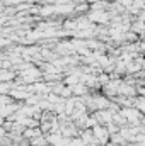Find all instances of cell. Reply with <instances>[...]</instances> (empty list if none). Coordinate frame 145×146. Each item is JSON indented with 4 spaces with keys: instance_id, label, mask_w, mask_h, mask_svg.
I'll return each mask as SVG.
<instances>
[{
    "instance_id": "cell-4",
    "label": "cell",
    "mask_w": 145,
    "mask_h": 146,
    "mask_svg": "<svg viewBox=\"0 0 145 146\" xmlns=\"http://www.w3.org/2000/svg\"><path fill=\"white\" fill-rule=\"evenodd\" d=\"M21 136H22L26 141H29V139H33V138H36V136H41V131H39V127H26Z\"/></svg>"
},
{
    "instance_id": "cell-5",
    "label": "cell",
    "mask_w": 145,
    "mask_h": 146,
    "mask_svg": "<svg viewBox=\"0 0 145 146\" xmlns=\"http://www.w3.org/2000/svg\"><path fill=\"white\" fill-rule=\"evenodd\" d=\"M79 138L82 139V143H84V145H96V143H94V138H92L91 129H82V131L79 133Z\"/></svg>"
},
{
    "instance_id": "cell-1",
    "label": "cell",
    "mask_w": 145,
    "mask_h": 146,
    "mask_svg": "<svg viewBox=\"0 0 145 146\" xmlns=\"http://www.w3.org/2000/svg\"><path fill=\"white\" fill-rule=\"evenodd\" d=\"M85 17L94 26H104L106 24V27H108L109 21H111V14H109L108 10H89Z\"/></svg>"
},
{
    "instance_id": "cell-8",
    "label": "cell",
    "mask_w": 145,
    "mask_h": 146,
    "mask_svg": "<svg viewBox=\"0 0 145 146\" xmlns=\"http://www.w3.org/2000/svg\"><path fill=\"white\" fill-rule=\"evenodd\" d=\"M123 146H140V145H137V143H125Z\"/></svg>"
},
{
    "instance_id": "cell-2",
    "label": "cell",
    "mask_w": 145,
    "mask_h": 146,
    "mask_svg": "<svg viewBox=\"0 0 145 146\" xmlns=\"http://www.w3.org/2000/svg\"><path fill=\"white\" fill-rule=\"evenodd\" d=\"M91 133H92V138H94V143L99 146H104L106 143H109V134L106 131L104 126H99L96 124L94 127H91Z\"/></svg>"
},
{
    "instance_id": "cell-7",
    "label": "cell",
    "mask_w": 145,
    "mask_h": 146,
    "mask_svg": "<svg viewBox=\"0 0 145 146\" xmlns=\"http://www.w3.org/2000/svg\"><path fill=\"white\" fill-rule=\"evenodd\" d=\"M44 145H46V138H44V134L29 139V146H44Z\"/></svg>"
},
{
    "instance_id": "cell-3",
    "label": "cell",
    "mask_w": 145,
    "mask_h": 146,
    "mask_svg": "<svg viewBox=\"0 0 145 146\" xmlns=\"http://www.w3.org/2000/svg\"><path fill=\"white\" fill-rule=\"evenodd\" d=\"M92 114V117L96 119V122L99 124V126H108L111 124V121H113V110L109 109H103V110H94V112H91Z\"/></svg>"
},
{
    "instance_id": "cell-6",
    "label": "cell",
    "mask_w": 145,
    "mask_h": 146,
    "mask_svg": "<svg viewBox=\"0 0 145 146\" xmlns=\"http://www.w3.org/2000/svg\"><path fill=\"white\" fill-rule=\"evenodd\" d=\"M133 109H137L140 114H144L145 112V99L144 97H140V95L135 97V100H133Z\"/></svg>"
}]
</instances>
